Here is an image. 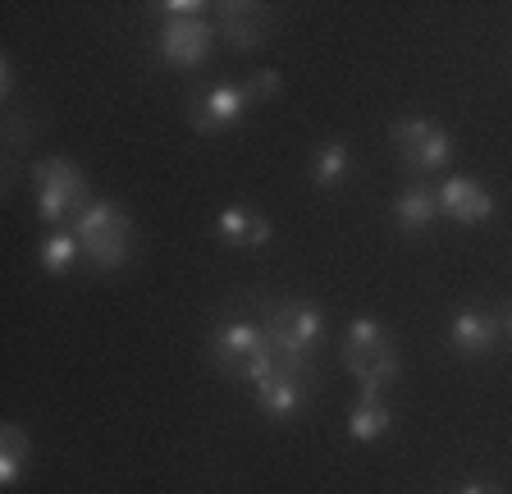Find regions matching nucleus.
I'll use <instances>...</instances> for the list:
<instances>
[{"label":"nucleus","instance_id":"1","mask_svg":"<svg viewBox=\"0 0 512 494\" xmlns=\"http://www.w3.org/2000/svg\"><path fill=\"white\" fill-rule=\"evenodd\" d=\"M261 330H266L270 348H275V366L311 376V357H316L320 339H325V316H320L316 302H298V298L270 302L266 316H261Z\"/></svg>","mask_w":512,"mask_h":494},{"label":"nucleus","instance_id":"2","mask_svg":"<svg viewBox=\"0 0 512 494\" xmlns=\"http://www.w3.org/2000/svg\"><path fill=\"white\" fill-rule=\"evenodd\" d=\"M78 252L92 270H124L133 257V220L115 202H92L74 220Z\"/></svg>","mask_w":512,"mask_h":494},{"label":"nucleus","instance_id":"3","mask_svg":"<svg viewBox=\"0 0 512 494\" xmlns=\"http://www.w3.org/2000/svg\"><path fill=\"white\" fill-rule=\"evenodd\" d=\"M343 366L357 376L362 398H380L398 376V348L389 330L371 316H357L348 325V339H343Z\"/></svg>","mask_w":512,"mask_h":494},{"label":"nucleus","instance_id":"4","mask_svg":"<svg viewBox=\"0 0 512 494\" xmlns=\"http://www.w3.org/2000/svg\"><path fill=\"white\" fill-rule=\"evenodd\" d=\"M211 362L220 366L229 380H266L275 371V348H270L266 330L256 321H224L211 334Z\"/></svg>","mask_w":512,"mask_h":494},{"label":"nucleus","instance_id":"5","mask_svg":"<svg viewBox=\"0 0 512 494\" xmlns=\"http://www.w3.org/2000/svg\"><path fill=\"white\" fill-rule=\"evenodd\" d=\"M32 188H37V215H42L46 225L78 220L92 206L87 174L74 161H64V156H46V161L32 165Z\"/></svg>","mask_w":512,"mask_h":494},{"label":"nucleus","instance_id":"6","mask_svg":"<svg viewBox=\"0 0 512 494\" xmlns=\"http://www.w3.org/2000/svg\"><path fill=\"white\" fill-rule=\"evenodd\" d=\"M389 142L403 156V165H412L416 174L444 170L448 156H453V138H448V129H439L435 119H398L389 129Z\"/></svg>","mask_w":512,"mask_h":494},{"label":"nucleus","instance_id":"7","mask_svg":"<svg viewBox=\"0 0 512 494\" xmlns=\"http://www.w3.org/2000/svg\"><path fill=\"white\" fill-rule=\"evenodd\" d=\"M215 28L206 19H165L160 23V60L170 69H202L211 60Z\"/></svg>","mask_w":512,"mask_h":494},{"label":"nucleus","instance_id":"8","mask_svg":"<svg viewBox=\"0 0 512 494\" xmlns=\"http://www.w3.org/2000/svg\"><path fill=\"white\" fill-rule=\"evenodd\" d=\"M247 115V92L243 83H215V87H202L197 97L188 101V119H192V129L197 133H224V129H234L238 119Z\"/></svg>","mask_w":512,"mask_h":494},{"label":"nucleus","instance_id":"9","mask_svg":"<svg viewBox=\"0 0 512 494\" xmlns=\"http://www.w3.org/2000/svg\"><path fill=\"white\" fill-rule=\"evenodd\" d=\"M307 385H311L307 371L275 366L266 380H256V408L266 412V417H275V421L298 417V412L307 408Z\"/></svg>","mask_w":512,"mask_h":494},{"label":"nucleus","instance_id":"10","mask_svg":"<svg viewBox=\"0 0 512 494\" xmlns=\"http://www.w3.org/2000/svg\"><path fill=\"white\" fill-rule=\"evenodd\" d=\"M215 28H220L229 51H256L270 37V14L261 5L229 0V5H215Z\"/></svg>","mask_w":512,"mask_h":494},{"label":"nucleus","instance_id":"11","mask_svg":"<svg viewBox=\"0 0 512 494\" xmlns=\"http://www.w3.org/2000/svg\"><path fill=\"white\" fill-rule=\"evenodd\" d=\"M435 197H439V211L448 220H458V225H485L494 215V197L476 179H467V174L444 179V188H435Z\"/></svg>","mask_w":512,"mask_h":494},{"label":"nucleus","instance_id":"12","mask_svg":"<svg viewBox=\"0 0 512 494\" xmlns=\"http://www.w3.org/2000/svg\"><path fill=\"white\" fill-rule=\"evenodd\" d=\"M448 344L458 348L462 357H485L494 344H499V321H494L490 312L467 307V312H458L453 325H448Z\"/></svg>","mask_w":512,"mask_h":494},{"label":"nucleus","instance_id":"13","mask_svg":"<svg viewBox=\"0 0 512 494\" xmlns=\"http://www.w3.org/2000/svg\"><path fill=\"white\" fill-rule=\"evenodd\" d=\"M215 234L229 247H266L275 229H270V220L261 211H252V206H229V211L215 215Z\"/></svg>","mask_w":512,"mask_h":494},{"label":"nucleus","instance_id":"14","mask_svg":"<svg viewBox=\"0 0 512 494\" xmlns=\"http://www.w3.org/2000/svg\"><path fill=\"white\" fill-rule=\"evenodd\" d=\"M435 215H439V197L435 188H403V193L394 197V225L403 229V234H421V229L435 225Z\"/></svg>","mask_w":512,"mask_h":494},{"label":"nucleus","instance_id":"15","mask_svg":"<svg viewBox=\"0 0 512 494\" xmlns=\"http://www.w3.org/2000/svg\"><path fill=\"white\" fill-rule=\"evenodd\" d=\"M28 458H32V440L23 435L19 426H0V485L14 490L28 472Z\"/></svg>","mask_w":512,"mask_h":494},{"label":"nucleus","instance_id":"16","mask_svg":"<svg viewBox=\"0 0 512 494\" xmlns=\"http://www.w3.org/2000/svg\"><path fill=\"white\" fill-rule=\"evenodd\" d=\"M389 408H384V398H357V408L348 412V435L357 444H375L389 435Z\"/></svg>","mask_w":512,"mask_h":494},{"label":"nucleus","instance_id":"17","mask_svg":"<svg viewBox=\"0 0 512 494\" xmlns=\"http://www.w3.org/2000/svg\"><path fill=\"white\" fill-rule=\"evenodd\" d=\"M352 170V156L343 142H320L316 156H311V183L316 188H339Z\"/></svg>","mask_w":512,"mask_h":494},{"label":"nucleus","instance_id":"18","mask_svg":"<svg viewBox=\"0 0 512 494\" xmlns=\"http://www.w3.org/2000/svg\"><path fill=\"white\" fill-rule=\"evenodd\" d=\"M83 257L78 252V238L74 229H55L51 238H42V247H37V261H42L46 275H69V266Z\"/></svg>","mask_w":512,"mask_h":494},{"label":"nucleus","instance_id":"19","mask_svg":"<svg viewBox=\"0 0 512 494\" xmlns=\"http://www.w3.org/2000/svg\"><path fill=\"white\" fill-rule=\"evenodd\" d=\"M279 87H284L279 69H256V74H247L243 92H247V101H270V97H279Z\"/></svg>","mask_w":512,"mask_h":494},{"label":"nucleus","instance_id":"20","mask_svg":"<svg viewBox=\"0 0 512 494\" xmlns=\"http://www.w3.org/2000/svg\"><path fill=\"white\" fill-rule=\"evenodd\" d=\"M160 14H170V19H206V5L202 0H165Z\"/></svg>","mask_w":512,"mask_h":494},{"label":"nucleus","instance_id":"21","mask_svg":"<svg viewBox=\"0 0 512 494\" xmlns=\"http://www.w3.org/2000/svg\"><path fill=\"white\" fill-rule=\"evenodd\" d=\"M0 92H5V97H14V60H10V55L0 60Z\"/></svg>","mask_w":512,"mask_h":494},{"label":"nucleus","instance_id":"22","mask_svg":"<svg viewBox=\"0 0 512 494\" xmlns=\"http://www.w3.org/2000/svg\"><path fill=\"white\" fill-rule=\"evenodd\" d=\"M453 494H503L499 485H480V481H471V485H458Z\"/></svg>","mask_w":512,"mask_h":494},{"label":"nucleus","instance_id":"23","mask_svg":"<svg viewBox=\"0 0 512 494\" xmlns=\"http://www.w3.org/2000/svg\"><path fill=\"white\" fill-rule=\"evenodd\" d=\"M503 325H508V334H512V302H508V316H503Z\"/></svg>","mask_w":512,"mask_h":494}]
</instances>
